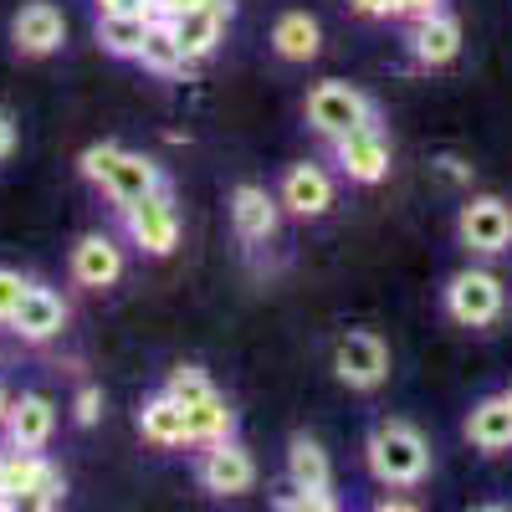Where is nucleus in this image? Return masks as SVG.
<instances>
[{
	"label": "nucleus",
	"mask_w": 512,
	"mask_h": 512,
	"mask_svg": "<svg viewBox=\"0 0 512 512\" xmlns=\"http://www.w3.org/2000/svg\"><path fill=\"white\" fill-rule=\"evenodd\" d=\"M364 461L379 487H420L431 477V441L410 420H379L364 441Z\"/></svg>",
	"instance_id": "1"
},
{
	"label": "nucleus",
	"mask_w": 512,
	"mask_h": 512,
	"mask_svg": "<svg viewBox=\"0 0 512 512\" xmlns=\"http://www.w3.org/2000/svg\"><path fill=\"white\" fill-rule=\"evenodd\" d=\"M169 395L185 405V425H190V446H210V441H226L236 431V410L226 405V395L205 379V369L180 364L164 384Z\"/></svg>",
	"instance_id": "2"
},
{
	"label": "nucleus",
	"mask_w": 512,
	"mask_h": 512,
	"mask_svg": "<svg viewBox=\"0 0 512 512\" xmlns=\"http://www.w3.org/2000/svg\"><path fill=\"white\" fill-rule=\"evenodd\" d=\"M441 303H446V318L461 323V328H492L502 318V308H507V287L487 267H461L446 282Z\"/></svg>",
	"instance_id": "3"
},
{
	"label": "nucleus",
	"mask_w": 512,
	"mask_h": 512,
	"mask_svg": "<svg viewBox=\"0 0 512 512\" xmlns=\"http://www.w3.org/2000/svg\"><path fill=\"white\" fill-rule=\"evenodd\" d=\"M456 241L472 256L512 251V205L502 195H472L456 210Z\"/></svg>",
	"instance_id": "4"
},
{
	"label": "nucleus",
	"mask_w": 512,
	"mask_h": 512,
	"mask_svg": "<svg viewBox=\"0 0 512 512\" xmlns=\"http://www.w3.org/2000/svg\"><path fill=\"white\" fill-rule=\"evenodd\" d=\"M123 226H128V236H134V246L149 251V256L175 251L180 246V210H175V200H169V185H159L154 195H144L134 205H123Z\"/></svg>",
	"instance_id": "5"
},
{
	"label": "nucleus",
	"mask_w": 512,
	"mask_h": 512,
	"mask_svg": "<svg viewBox=\"0 0 512 512\" xmlns=\"http://www.w3.org/2000/svg\"><path fill=\"white\" fill-rule=\"evenodd\" d=\"M303 113L313 123V134H323V139H338L359 123H374V103L359 88H349V82H318Z\"/></svg>",
	"instance_id": "6"
},
{
	"label": "nucleus",
	"mask_w": 512,
	"mask_h": 512,
	"mask_svg": "<svg viewBox=\"0 0 512 512\" xmlns=\"http://www.w3.org/2000/svg\"><path fill=\"white\" fill-rule=\"evenodd\" d=\"M333 374L349 384V390H379L384 379H390V349H384V338L379 333H344L338 338V349H333Z\"/></svg>",
	"instance_id": "7"
},
{
	"label": "nucleus",
	"mask_w": 512,
	"mask_h": 512,
	"mask_svg": "<svg viewBox=\"0 0 512 512\" xmlns=\"http://www.w3.org/2000/svg\"><path fill=\"white\" fill-rule=\"evenodd\" d=\"M333 159L354 185H379L390 175V139L379 134V123H359L333 139Z\"/></svg>",
	"instance_id": "8"
},
{
	"label": "nucleus",
	"mask_w": 512,
	"mask_h": 512,
	"mask_svg": "<svg viewBox=\"0 0 512 512\" xmlns=\"http://www.w3.org/2000/svg\"><path fill=\"white\" fill-rule=\"evenodd\" d=\"M195 477H200L205 492H216V497H241V492L256 487V461H251L246 446H236L226 436V441H210L200 451V472Z\"/></svg>",
	"instance_id": "9"
},
{
	"label": "nucleus",
	"mask_w": 512,
	"mask_h": 512,
	"mask_svg": "<svg viewBox=\"0 0 512 512\" xmlns=\"http://www.w3.org/2000/svg\"><path fill=\"white\" fill-rule=\"evenodd\" d=\"M231 11H236L231 0H205V6H190V11H180V16H169V31H175L180 52H185L190 62H205L210 52L221 47Z\"/></svg>",
	"instance_id": "10"
},
{
	"label": "nucleus",
	"mask_w": 512,
	"mask_h": 512,
	"mask_svg": "<svg viewBox=\"0 0 512 512\" xmlns=\"http://www.w3.org/2000/svg\"><path fill=\"white\" fill-rule=\"evenodd\" d=\"M67 328V303L62 292L41 287V282H26L21 303L11 313V333H21V344H47V338H57Z\"/></svg>",
	"instance_id": "11"
},
{
	"label": "nucleus",
	"mask_w": 512,
	"mask_h": 512,
	"mask_svg": "<svg viewBox=\"0 0 512 512\" xmlns=\"http://www.w3.org/2000/svg\"><path fill=\"white\" fill-rule=\"evenodd\" d=\"M461 57V21L446 16V11H431L410 21V62L425 67V72H441Z\"/></svg>",
	"instance_id": "12"
},
{
	"label": "nucleus",
	"mask_w": 512,
	"mask_h": 512,
	"mask_svg": "<svg viewBox=\"0 0 512 512\" xmlns=\"http://www.w3.org/2000/svg\"><path fill=\"white\" fill-rule=\"evenodd\" d=\"M11 41L21 57H52L62 41H67V21L57 6H47V0H31V6H21L11 16Z\"/></svg>",
	"instance_id": "13"
},
{
	"label": "nucleus",
	"mask_w": 512,
	"mask_h": 512,
	"mask_svg": "<svg viewBox=\"0 0 512 512\" xmlns=\"http://www.w3.org/2000/svg\"><path fill=\"white\" fill-rule=\"evenodd\" d=\"M164 185V175H159V164L149 159V154H134V149H118V159L108 164V175L98 180V190L123 210V205H134V200H144V195H154Z\"/></svg>",
	"instance_id": "14"
},
{
	"label": "nucleus",
	"mask_w": 512,
	"mask_h": 512,
	"mask_svg": "<svg viewBox=\"0 0 512 512\" xmlns=\"http://www.w3.org/2000/svg\"><path fill=\"white\" fill-rule=\"evenodd\" d=\"M118 277H123V246H118L108 231H93V236H82V241L72 246V282H77V287L103 292V287H113Z\"/></svg>",
	"instance_id": "15"
},
{
	"label": "nucleus",
	"mask_w": 512,
	"mask_h": 512,
	"mask_svg": "<svg viewBox=\"0 0 512 512\" xmlns=\"http://www.w3.org/2000/svg\"><path fill=\"white\" fill-rule=\"evenodd\" d=\"M277 200L292 210V216H303V221L328 216V205H333V180H328V169H318V164H292L287 175H282Z\"/></svg>",
	"instance_id": "16"
},
{
	"label": "nucleus",
	"mask_w": 512,
	"mask_h": 512,
	"mask_svg": "<svg viewBox=\"0 0 512 512\" xmlns=\"http://www.w3.org/2000/svg\"><path fill=\"white\" fill-rule=\"evenodd\" d=\"M277 205H282V200H272L262 185H236V190H231V226H236V236H241L246 246L272 241V236H277Z\"/></svg>",
	"instance_id": "17"
},
{
	"label": "nucleus",
	"mask_w": 512,
	"mask_h": 512,
	"mask_svg": "<svg viewBox=\"0 0 512 512\" xmlns=\"http://www.w3.org/2000/svg\"><path fill=\"white\" fill-rule=\"evenodd\" d=\"M57 431V410L47 395H21L11 400V415H6V436L16 451H41Z\"/></svg>",
	"instance_id": "18"
},
{
	"label": "nucleus",
	"mask_w": 512,
	"mask_h": 512,
	"mask_svg": "<svg viewBox=\"0 0 512 512\" xmlns=\"http://www.w3.org/2000/svg\"><path fill=\"white\" fill-rule=\"evenodd\" d=\"M466 441H472L482 456L512 451V405H507V395H487V400L472 405V415H466Z\"/></svg>",
	"instance_id": "19"
},
{
	"label": "nucleus",
	"mask_w": 512,
	"mask_h": 512,
	"mask_svg": "<svg viewBox=\"0 0 512 512\" xmlns=\"http://www.w3.org/2000/svg\"><path fill=\"white\" fill-rule=\"evenodd\" d=\"M139 436L149 441V446H164V451H175V446H190V425H185V405L175 400V395H154V400H144V410H139Z\"/></svg>",
	"instance_id": "20"
},
{
	"label": "nucleus",
	"mask_w": 512,
	"mask_h": 512,
	"mask_svg": "<svg viewBox=\"0 0 512 512\" xmlns=\"http://www.w3.org/2000/svg\"><path fill=\"white\" fill-rule=\"evenodd\" d=\"M272 47H277L282 62H313L318 47H323V31H318V21L308 11H287L272 26Z\"/></svg>",
	"instance_id": "21"
},
{
	"label": "nucleus",
	"mask_w": 512,
	"mask_h": 512,
	"mask_svg": "<svg viewBox=\"0 0 512 512\" xmlns=\"http://www.w3.org/2000/svg\"><path fill=\"white\" fill-rule=\"evenodd\" d=\"M149 26H154V16H98V47L108 57H134L139 62Z\"/></svg>",
	"instance_id": "22"
},
{
	"label": "nucleus",
	"mask_w": 512,
	"mask_h": 512,
	"mask_svg": "<svg viewBox=\"0 0 512 512\" xmlns=\"http://www.w3.org/2000/svg\"><path fill=\"white\" fill-rule=\"evenodd\" d=\"M41 451H16L11 446V456H0V507H21V497L36 487V477H41Z\"/></svg>",
	"instance_id": "23"
},
{
	"label": "nucleus",
	"mask_w": 512,
	"mask_h": 512,
	"mask_svg": "<svg viewBox=\"0 0 512 512\" xmlns=\"http://www.w3.org/2000/svg\"><path fill=\"white\" fill-rule=\"evenodd\" d=\"M287 477L292 487H333V466H328V451L308 436H297L287 446Z\"/></svg>",
	"instance_id": "24"
},
{
	"label": "nucleus",
	"mask_w": 512,
	"mask_h": 512,
	"mask_svg": "<svg viewBox=\"0 0 512 512\" xmlns=\"http://www.w3.org/2000/svg\"><path fill=\"white\" fill-rule=\"evenodd\" d=\"M139 62H144L149 72H159V77H175V72L190 67V57L180 52V41H175V31H169V21H159V16H154V26H149V36H144Z\"/></svg>",
	"instance_id": "25"
},
{
	"label": "nucleus",
	"mask_w": 512,
	"mask_h": 512,
	"mask_svg": "<svg viewBox=\"0 0 512 512\" xmlns=\"http://www.w3.org/2000/svg\"><path fill=\"white\" fill-rule=\"evenodd\" d=\"M62 497H67V482H62L57 466L47 461V466H41V477H36V487L21 497V507H41V512H47V507H57Z\"/></svg>",
	"instance_id": "26"
},
{
	"label": "nucleus",
	"mask_w": 512,
	"mask_h": 512,
	"mask_svg": "<svg viewBox=\"0 0 512 512\" xmlns=\"http://www.w3.org/2000/svg\"><path fill=\"white\" fill-rule=\"evenodd\" d=\"M272 507H282V512H333L338 502L328 497V487H292V492L272 497Z\"/></svg>",
	"instance_id": "27"
},
{
	"label": "nucleus",
	"mask_w": 512,
	"mask_h": 512,
	"mask_svg": "<svg viewBox=\"0 0 512 512\" xmlns=\"http://www.w3.org/2000/svg\"><path fill=\"white\" fill-rule=\"evenodd\" d=\"M98 415H103V390L98 384H82L77 400H72V420L77 425H98Z\"/></svg>",
	"instance_id": "28"
},
{
	"label": "nucleus",
	"mask_w": 512,
	"mask_h": 512,
	"mask_svg": "<svg viewBox=\"0 0 512 512\" xmlns=\"http://www.w3.org/2000/svg\"><path fill=\"white\" fill-rule=\"evenodd\" d=\"M21 292H26V277L11 272V267H0V323H11L16 303H21Z\"/></svg>",
	"instance_id": "29"
},
{
	"label": "nucleus",
	"mask_w": 512,
	"mask_h": 512,
	"mask_svg": "<svg viewBox=\"0 0 512 512\" xmlns=\"http://www.w3.org/2000/svg\"><path fill=\"white\" fill-rule=\"evenodd\" d=\"M98 16H154V0H98Z\"/></svg>",
	"instance_id": "30"
},
{
	"label": "nucleus",
	"mask_w": 512,
	"mask_h": 512,
	"mask_svg": "<svg viewBox=\"0 0 512 512\" xmlns=\"http://www.w3.org/2000/svg\"><path fill=\"white\" fill-rule=\"evenodd\" d=\"M349 6H354L359 16H374V21H384V16H400L395 0H349Z\"/></svg>",
	"instance_id": "31"
},
{
	"label": "nucleus",
	"mask_w": 512,
	"mask_h": 512,
	"mask_svg": "<svg viewBox=\"0 0 512 512\" xmlns=\"http://www.w3.org/2000/svg\"><path fill=\"white\" fill-rule=\"evenodd\" d=\"M395 6H400V16H405V21H420V16L441 11V0H395Z\"/></svg>",
	"instance_id": "32"
},
{
	"label": "nucleus",
	"mask_w": 512,
	"mask_h": 512,
	"mask_svg": "<svg viewBox=\"0 0 512 512\" xmlns=\"http://www.w3.org/2000/svg\"><path fill=\"white\" fill-rule=\"evenodd\" d=\"M190 6H205V0H154V16L169 21V16H180V11H190Z\"/></svg>",
	"instance_id": "33"
},
{
	"label": "nucleus",
	"mask_w": 512,
	"mask_h": 512,
	"mask_svg": "<svg viewBox=\"0 0 512 512\" xmlns=\"http://www.w3.org/2000/svg\"><path fill=\"white\" fill-rule=\"evenodd\" d=\"M11 149H16V123H11V113H0V159Z\"/></svg>",
	"instance_id": "34"
},
{
	"label": "nucleus",
	"mask_w": 512,
	"mask_h": 512,
	"mask_svg": "<svg viewBox=\"0 0 512 512\" xmlns=\"http://www.w3.org/2000/svg\"><path fill=\"white\" fill-rule=\"evenodd\" d=\"M441 175H446V180H472V169H466L461 159H451V154H446V159H441Z\"/></svg>",
	"instance_id": "35"
},
{
	"label": "nucleus",
	"mask_w": 512,
	"mask_h": 512,
	"mask_svg": "<svg viewBox=\"0 0 512 512\" xmlns=\"http://www.w3.org/2000/svg\"><path fill=\"white\" fill-rule=\"evenodd\" d=\"M6 415H11V395L0 390V425H6Z\"/></svg>",
	"instance_id": "36"
},
{
	"label": "nucleus",
	"mask_w": 512,
	"mask_h": 512,
	"mask_svg": "<svg viewBox=\"0 0 512 512\" xmlns=\"http://www.w3.org/2000/svg\"><path fill=\"white\" fill-rule=\"evenodd\" d=\"M507 405H512V390H507Z\"/></svg>",
	"instance_id": "37"
}]
</instances>
